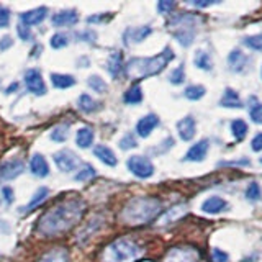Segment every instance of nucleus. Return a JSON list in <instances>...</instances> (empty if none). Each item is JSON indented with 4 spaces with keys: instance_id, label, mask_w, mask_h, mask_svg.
<instances>
[{
    "instance_id": "nucleus-1",
    "label": "nucleus",
    "mask_w": 262,
    "mask_h": 262,
    "mask_svg": "<svg viewBox=\"0 0 262 262\" xmlns=\"http://www.w3.org/2000/svg\"><path fill=\"white\" fill-rule=\"evenodd\" d=\"M85 203L80 199H69L64 200L54 208L46 211L38 221V233L45 237H56L64 234L66 231L77 225L82 215H84Z\"/></svg>"
},
{
    "instance_id": "nucleus-2",
    "label": "nucleus",
    "mask_w": 262,
    "mask_h": 262,
    "mask_svg": "<svg viewBox=\"0 0 262 262\" xmlns=\"http://www.w3.org/2000/svg\"><path fill=\"white\" fill-rule=\"evenodd\" d=\"M174 57H176V54L172 51V48L167 46V48H164L162 53L156 54L152 57H131V59L125 64L123 72L133 80L146 79V77H151V76H156V74L162 72Z\"/></svg>"
},
{
    "instance_id": "nucleus-3",
    "label": "nucleus",
    "mask_w": 262,
    "mask_h": 262,
    "mask_svg": "<svg viewBox=\"0 0 262 262\" xmlns=\"http://www.w3.org/2000/svg\"><path fill=\"white\" fill-rule=\"evenodd\" d=\"M161 213V202L152 196H136V199L129 200L125 208L121 211V220L126 225L139 226L147 225L151 221L159 216Z\"/></svg>"
},
{
    "instance_id": "nucleus-4",
    "label": "nucleus",
    "mask_w": 262,
    "mask_h": 262,
    "mask_svg": "<svg viewBox=\"0 0 262 262\" xmlns=\"http://www.w3.org/2000/svg\"><path fill=\"white\" fill-rule=\"evenodd\" d=\"M143 254L141 246L129 237H118L102 252V262H133Z\"/></svg>"
},
{
    "instance_id": "nucleus-5",
    "label": "nucleus",
    "mask_w": 262,
    "mask_h": 262,
    "mask_svg": "<svg viewBox=\"0 0 262 262\" xmlns=\"http://www.w3.org/2000/svg\"><path fill=\"white\" fill-rule=\"evenodd\" d=\"M196 25H199V18L192 13H179L172 16L169 21V31L174 35V38L179 41L180 46L188 48L195 39L196 33Z\"/></svg>"
},
{
    "instance_id": "nucleus-6",
    "label": "nucleus",
    "mask_w": 262,
    "mask_h": 262,
    "mask_svg": "<svg viewBox=\"0 0 262 262\" xmlns=\"http://www.w3.org/2000/svg\"><path fill=\"white\" fill-rule=\"evenodd\" d=\"M126 167L138 179H149L154 176V164L146 156H131L126 161Z\"/></svg>"
},
{
    "instance_id": "nucleus-7",
    "label": "nucleus",
    "mask_w": 262,
    "mask_h": 262,
    "mask_svg": "<svg viewBox=\"0 0 262 262\" xmlns=\"http://www.w3.org/2000/svg\"><path fill=\"white\" fill-rule=\"evenodd\" d=\"M164 262H200V254L190 246H177L169 249Z\"/></svg>"
},
{
    "instance_id": "nucleus-8",
    "label": "nucleus",
    "mask_w": 262,
    "mask_h": 262,
    "mask_svg": "<svg viewBox=\"0 0 262 262\" xmlns=\"http://www.w3.org/2000/svg\"><path fill=\"white\" fill-rule=\"evenodd\" d=\"M53 159H54V164L57 166V169L61 172H66V174H69L72 170H77L80 166L79 156L69 149H62V151L54 152Z\"/></svg>"
},
{
    "instance_id": "nucleus-9",
    "label": "nucleus",
    "mask_w": 262,
    "mask_h": 262,
    "mask_svg": "<svg viewBox=\"0 0 262 262\" xmlns=\"http://www.w3.org/2000/svg\"><path fill=\"white\" fill-rule=\"evenodd\" d=\"M25 85H27V90L33 95H38V97H43L48 89L45 84V79L41 76V72L38 69H28L25 72Z\"/></svg>"
},
{
    "instance_id": "nucleus-10",
    "label": "nucleus",
    "mask_w": 262,
    "mask_h": 262,
    "mask_svg": "<svg viewBox=\"0 0 262 262\" xmlns=\"http://www.w3.org/2000/svg\"><path fill=\"white\" fill-rule=\"evenodd\" d=\"M25 170V162L20 158H12L0 164V179L4 180H13Z\"/></svg>"
},
{
    "instance_id": "nucleus-11",
    "label": "nucleus",
    "mask_w": 262,
    "mask_h": 262,
    "mask_svg": "<svg viewBox=\"0 0 262 262\" xmlns=\"http://www.w3.org/2000/svg\"><path fill=\"white\" fill-rule=\"evenodd\" d=\"M79 21V13L74 8H66V10H61L53 15L51 23L54 28H69L77 25Z\"/></svg>"
},
{
    "instance_id": "nucleus-12",
    "label": "nucleus",
    "mask_w": 262,
    "mask_h": 262,
    "mask_svg": "<svg viewBox=\"0 0 262 262\" xmlns=\"http://www.w3.org/2000/svg\"><path fill=\"white\" fill-rule=\"evenodd\" d=\"M159 123H161V120H159V117L156 113L144 115V117L139 118L138 123H136V135L139 138H147L156 128L159 126Z\"/></svg>"
},
{
    "instance_id": "nucleus-13",
    "label": "nucleus",
    "mask_w": 262,
    "mask_h": 262,
    "mask_svg": "<svg viewBox=\"0 0 262 262\" xmlns=\"http://www.w3.org/2000/svg\"><path fill=\"white\" fill-rule=\"evenodd\" d=\"M151 33H152V28L147 27V25H144V27H131V28H126L125 33H123V41H125V45H136L144 41Z\"/></svg>"
},
{
    "instance_id": "nucleus-14",
    "label": "nucleus",
    "mask_w": 262,
    "mask_h": 262,
    "mask_svg": "<svg viewBox=\"0 0 262 262\" xmlns=\"http://www.w3.org/2000/svg\"><path fill=\"white\" fill-rule=\"evenodd\" d=\"M208 149H210L208 139H200V141H196L195 144H192V147L187 151L184 159L188 161V162H202V161H205V158H207Z\"/></svg>"
},
{
    "instance_id": "nucleus-15",
    "label": "nucleus",
    "mask_w": 262,
    "mask_h": 262,
    "mask_svg": "<svg viewBox=\"0 0 262 262\" xmlns=\"http://www.w3.org/2000/svg\"><path fill=\"white\" fill-rule=\"evenodd\" d=\"M177 133L182 141H192L196 133V121L193 117L187 115L180 121H177Z\"/></svg>"
},
{
    "instance_id": "nucleus-16",
    "label": "nucleus",
    "mask_w": 262,
    "mask_h": 262,
    "mask_svg": "<svg viewBox=\"0 0 262 262\" xmlns=\"http://www.w3.org/2000/svg\"><path fill=\"white\" fill-rule=\"evenodd\" d=\"M30 172L35 177H39V179L49 176V164H48V161H46V158H45L43 154L35 152V154L31 156V159H30Z\"/></svg>"
},
{
    "instance_id": "nucleus-17",
    "label": "nucleus",
    "mask_w": 262,
    "mask_h": 262,
    "mask_svg": "<svg viewBox=\"0 0 262 262\" xmlns=\"http://www.w3.org/2000/svg\"><path fill=\"white\" fill-rule=\"evenodd\" d=\"M48 15V8L46 7H38V8H33V10L28 12H23L20 13V23L27 25V27H35V25H39L46 18Z\"/></svg>"
},
{
    "instance_id": "nucleus-18",
    "label": "nucleus",
    "mask_w": 262,
    "mask_h": 262,
    "mask_svg": "<svg viewBox=\"0 0 262 262\" xmlns=\"http://www.w3.org/2000/svg\"><path fill=\"white\" fill-rule=\"evenodd\" d=\"M94 154H95V158L103 162L105 166H108V167H117L118 166V159H117V154L113 152V149H110L108 146H105V144H97L94 147Z\"/></svg>"
},
{
    "instance_id": "nucleus-19",
    "label": "nucleus",
    "mask_w": 262,
    "mask_h": 262,
    "mask_svg": "<svg viewBox=\"0 0 262 262\" xmlns=\"http://www.w3.org/2000/svg\"><path fill=\"white\" fill-rule=\"evenodd\" d=\"M228 208V202L221 196H210L202 203V211L208 213V215H218V213L225 211Z\"/></svg>"
},
{
    "instance_id": "nucleus-20",
    "label": "nucleus",
    "mask_w": 262,
    "mask_h": 262,
    "mask_svg": "<svg viewBox=\"0 0 262 262\" xmlns=\"http://www.w3.org/2000/svg\"><path fill=\"white\" fill-rule=\"evenodd\" d=\"M248 56H246L241 49H233L231 53L228 56V64H229V69L233 72H243L246 68H248Z\"/></svg>"
},
{
    "instance_id": "nucleus-21",
    "label": "nucleus",
    "mask_w": 262,
    "mask_h": 262,
    "mask_svg": "<svg viewBox=\"0 0 262 262\" xmlns=\"http://www.w3.org/2000/svg\"><path fill=\"white\" fill-rule=\"evenodd\" d=\"M125 69V62H123V56L120 51H113L108 56V61H106V71L113 77V79H118L120 74Z\"/></svg>"
},
{
    "instance_id": "nucleus-22",
    "label": "nucleus",
    "mask_w": 262,
    "mask_h": 262,
    "mask_svg": "<svg viewBox=\"0 0 262 262\" xmlns=\"http://www.w3.org/2000/svg\"><path fill=\"white\" fill-rule=\"evenodd\" d=\"M220 105L225 106V108H243V102L239 98V94L229 87L225 90V94L220 100Z\"/></svg>"
},
{
    "instance_id": "nucleus-23",
    "label": "nucleus",
    "mask_w": 262,
    "mask_h": 262,
    "mask_svg": "<svg viewBox=\"0 0 262 262\" xmlns=\"http://www.w3.org/2000/svg\"><path fill=\"white\" fill-rule=\"evenodd\" d=\"M48 195H49V188H48V187H39L38 190H36L35 193H33L31 200L28 202L27 207H25L23 210H20V211H23V213H28V211H31V210L38 208L39 205H43V203L48 200Z\"/></svg>"
},
{
    "instance_id": "nucleus-24",
    "label": "nucleus",
    "mask_w": 262,
    "mask_h": 262,
    "mask_svg": "<svg viewBox=\"0 0 262 262\" xmlns=\"http://www.w3.org/2000/svg\"><path fill=\"white\" fill-rule=\"evenodd\" d=\"M187 213V207L185 205H176V207H172L170 210H167L166 213L162 215V218L159 220V225L161 226H166V225H170L177 221L180 216H184Z\"/></svg>"
},
{
    "instance_id": "nucleus-25",
    "label": "nucleus",
    "mask_w": 262,
    "mask_h": 262,
    "mask_svg": "<svg viewBox=\"0 0 262 262\" xmlns=\"http://www.w3.org/2000/svg\"><path fill=\"white\" fill-rule=\"evenodd\" d=\"M94 138H95L94 129L84 126L76 133V144H77V147H80V149H87V147L94 144Z\"/></svg>"
},
{
    "instance_id": "nucleus-26",
    "label": "nucleus",
    "mask_w": 262,
    "mask_h": 262,
    "mask_svg": "<svg viewBox=\"0 0 262 262\" xmlns=\"http://www.w3.org/2000/svg\"><path fill=\"white\" fill-rule=\"evenodd\" d=\"M51 82H53V85L56 89H61V90L69 89V87L77 84L76 77L69 76V74H57V72H53L51 74Z\"/></svg>"
},
{
    "instance_id": "nucleus-27",
    "label": "nucleus",
    "mask_w": 262,
    "mask_h": 262,
    "mask_svg": "<svg viewBox=\"0 0 262 262\" xmlns=\"http://www.w3.org/2000/svg\"><path fill=\"white\" fill-rule=\"evenodd\" d=\"M98 106H100V103H98L97 100H94L89 94H82L77 100V108L84 113H94L98 110Z\"/></svg>"
},
{
    "instance_id": "nucleus-28",
    "label": "nucleus",
    "mask_w": 262,
    "mask_h": 262,
    "mask_svg": "<svg viewBox=\"0 0 262 262\" xmlns=\"http://www.w3.org/2000/svg\"><path fill=\"white\" fill-rule=\"evenodd\" d=\"M193 64L199 69H202V71H211L213 69V59H211V56L207 51H203V49H199V51L195 53V56H193Z\"/></svg>"
},
{
    "instance_id": "nucleus-29",
    "label": "nucleus",
    "mask_w": 262,
    "mask_h": 262,
    "mask_svg": "<svg viewBox=\"0 0 262 262\" xmlns=\"http://www.w3.org/2000/svg\"><path fill=\"white\" fill-rule=\"evenodd\" d=\"M123 100L128 105H138L143 102V90H141V85H131L125 95H123Z\"/></svg>"
},
{
    "instance_id": "nucleus-30",
    "label": "nucleus",
    "mask_w": 262,
    "mask_h": 262,
    "mask_svg": "<svg viewBox=\"0 0 262 262\" xmlns=\"http://www.w3.org/2000/svg\"><path fill=\"white\" fill-rule=\"evenodd\" d=\"M68 260H69L68 251L57 248V249H53V251H49L48 254H45V256L41 257L38 262H68Z\"/></svg>"
},
{
    "instance_id": "nucleus-31",
    "label": "nucleus",
    "mask_w": 262,
    "mask_h": 262,
    "mask_svg": "<svg viewBox=\"0 0 262 262\" xmlns=\"http://www.w3.org/2000/svg\"><path fill=\"white\" fill-rule=\"evenodd\" d=\"M231 133L236 138V141H241V139H244L246 135H248V125H246V121L241 120V118L233 120L231 121Z\"/></svg>"
},
{
    "instance_id": "nucleus-32",
    "label": "nucleus",
    "mask_w": 262,
    "mask_h": 262,
    "mask_svg": "<svg viewBox=\"0 0 262 262\" xmlns=\"http://www.w3.org/2000/svg\"><path fill=\"white\" fill-rule=\"evenodd\" d=\"M205 94H207V89H205L203 85H188L185 90H184V95L185 98H188V100H192V102H196V100H200V98L205 97Z\"/></svg>"
},
{
    "instance_id": "nucleus-33",
    "label": "nucleus",
    "mask_w": 262,
    "mask_h": 262,
    "mask_svg": "<svg viewBox=\"0 0 262 262\" xmlns=\"http://www.w3.org/2000/svg\"><path fill=\"white\" fill-rule=\"evenodd\" d=\"M87 85L92 89L94 92H97V94H105L106 90H108V85H106V82L102 77H98V76H90L87 79Z\"/></svg>"
},
{
    "instance_id": "nucleus-34",
    "label": "nucleus",
    "mask_w": 262,
    "mask_h": 262,
    "mask_svg": "<svg viewBox=\"0 0 262 262\" xmlns=\"http://www.w3.org/2000/svg\"><path fill=\"white\" fill-rule=\"evenodd\" d=\"M68 136H69V125H57L51 131V135H49V138L56 143H64Z\"/></svg>"
},
{
    "instance_id": "nucleus-35",
    "label": "nucleus",
    "mask_w": 262,
    "mask_h": 262,
    "mask_svg": "<svg viewBox=\"0 0 262 262\" xmlns=\"http://www.w3.org/2000/svg\"><path fill=\"white\" fill-rule=\"evenodd\" d=\"M184 80H185V68H184V64H180L179 68H176L174 71H170L169 82H170V84H174V85H180V84H184Z\"/></svg>"
},
{
    "instance_id": "nucleus-36",
    "label": "nucleus",
    "mask_w": 262,
    "mask_h": 262,
    "mask_svg": "<svg viewBox=\"0 0 262 262\" xmlns=\"http://www.w3.org/2000/svg\"><path fill=\"white\" fill-rule=\"evenodd\" d=\"M244 46H248L252 51H262V33L259 35H252V36H246L243 39Z\"/></svg>"
},
{
    "instance_id": "nucleus-37",
    "label": "nucleus",
    "mask_w": 262,
    "mask_h": 262,
    "mask_svg": "<svg viewBox=\"0 0 262 262\" xmlns=\"http://www.w3.org/2000/svg\"><path fill=\"white\" fill-rule=\"evenodd\" d=\"M262 196V190L257 182H251L248 185V188H246V199H248L249 202H257L260 200Z\"/></svg>"
},
{
    "instance_id": "nucleus-38",
    "label": "nucleus",
    "mask_w": 262,
    "mask_h": 262,
    "mask_svg": "<svg viewBox=\"0 0 262 262\" xmlns=\"http://www.w3.org/2000/svg\"><path fill=\"white\" fill-rule=\"evenodd\" d=\"M249 118L252 123H256V125H262V103L260 102H254L249 106Z\"/></svg>"
},
{
    "instance_id": "nucleus-39",
    "label": "nucleus",
    "mask_w": 262,
    "mask_h": 262,
    "mask_svg": "<svg viewBox=\"0 0 262 262\" xmlns=\"http://www.w3.org/2000/svg\"><path fill=\"white\" fill-rule=\"evenodd\" d=\"M97 176V170L90 166V164H85L84 167H82L77 174H76V180H79V182H82V180H90L94 179Z\"/></svg>"
},
{
    "instance_id": "nucleus-40",
    "label": "nucleus",
    "mask_w": 262,
    "mask_h": 262,
    "mask_svg": "<svg viewBox=\"0 0 262 262\" xmlns=\"http://www.w3.org/2000/svg\"><path fill=\"white\" fill-rule=\"evenodd\" d=\"M49 45H51V48H54V49H62L69 45V39L66 35H62V33H56V35L51 38V41H49Z\"/></svg>"
},
{
    "instance_id": "nucleus-41",
    "label": "nucleus",
    "mask_w": 262,
    "mask_h": 262,
    "mask_svg": "<svg viewBox=\"0 0 262 262\" xmlns=\"http://www.w3.org/2000/svg\"><path fill=\"white\" fill-rule=\"evenodd\" d=\"M138 146V141H136V138L131 135V133H128V135H125L121 139H120V147L123 151H128V149H135V147Z\"/></svg>"
},
{
    "instance_id": "nucleus-42",
    "label": "nucleus",
    "mask_w": 262,
    "mask_h": 262,
    "mask_svg": "<svg viewBox=\"0 0 262 262\" xmlns=\"http://www.w3.org/2000/svg\"><path fill=\"white\" fill-rule=\"evenodd\" d=\"M10 20H12L10 8H7L5 5H0V28H8Z\"/></svg>"
},
{
    "instance_id": "nucleus-43",
    "label": "nucleus",
    "mask_w": 262,
    "mask_h": 262,
    "mask_svg": "<svg viewBox=\"0 0 262 262\" xmlns=\"http://www.w3.org/2000/svg\"><path fill=\"white\" fill-rule=\"evenodd\" d=\"M211 259H213V262H228L229 256H228V252H225L223 249L213 248L211 249Z\"/></svg>"
},
{
    "instance_id": "nucleus-44",
    "label": "nucleus",
    "mask_w": 262,
    "mask_h": 262,
    "mask_svg": "<svg viewBox=\"0 0 262 262\" xmlns=\"http://www.w3.org/2000/svg\"><path fill=\"white\" fill-rule=\"evenodd\" d=\"M176 8V4L174 2H166V0H161V2L158 4V12L161 15H167L170 13L172 10Z\"/></svg>"
},
{
    "instance_id": "nucleus-45",
    "label": "nucleus",
    "mask_w": 262,
    "mask_h": 262,
    "mask_svg": "<svg viewBox=\"0 0 262 262\" xmlns=\"http://www.w3.org/2000/svg\"><path fill=\"white\" fill-rule=\"evenodd\" d=\"M16 33H18V36H20L23 41H30V39H31V31H30V28L27 27V25L20 23L18 27H16Z\"/></svg>"
},
{
    "instance_id": "nucleus-46",
    "label": "nucleus",
    "mask_w": 262,
    "mask_h": 262,
    "mask_svg": "<svg viewBox=\"0 0 262 262\" xmlns=\"http://www.w3.org/2000/svg\"><path fill=\"white\" fill-rule=\"evenodd\" d=\"M80 39L82 41H89V43H95V39H97V33L92 31V30H84L80 33Z\"/></svg>"
},
{
    "instance_id": "nucleus-47",
    "label": "nucleus",
    "mask_w": 262,
    "mask_h": 262,
    "mask_svg": "<svg viewBox=\"0 0 262 262\" xmlns=\"http://www.w3.org/2000/svg\"><path fill=\"white\" fill-rule=\"evenodd\" d=\"M112 18V15L110 13H105V15H94V16H89L87 21L89 23H105V21H108Z\"/></svg>"
},
{
    "instance_id": "nucleus-48",
    "label": "nucleus",
    "mask_w": 262,
    "mask_h": 262,
    "mask_svg": "<svg viewBox=\"0 0 262 262\" xmlns=\"http://www.w3.org/2000/svg\"><path fill=\"white\" fill-rule=\"evenodd\" d=\"M251 147H252V151H254V152H259V151H262V133H257L256 136L252 138V141H251Z\"/></svg>"
},
{
    "instance_id": "nucleus-49",
    "label": "nucleus",
    "mask_w": 262,
    "mask_h": 262,
    "mask_svg": "<svg viewBox=\"0 0 262 262\" xmlns=\"http://www.w3.org/2000/svg\"><path fill=\"white\" fill-rule=\"evenodd\" d=\"M2 195H4V200H5L8 205H12V203H13L15 196H13V190H12V187L5 185V187L2 188Z\"/></svg>"
},
{
    "instance_id": "nucleus-50",
    "label": "nucleus",
    "mask_w": 262,
    "mask_h": 262,
    "mask_svg": "<svg viewBox=\"0 0 262 262\" xmlns=\"http://www.w3.org/2000/svg\"><path fill=\"white\" fill-rule=\"evenodd\" d=\"M12 46H13L12 36H4L2 39H0V51H5V49L12 48Z\"/></svg>"
},
{
    "instance_id": "nucleus-51",
    "label": "nucleus",
    "mask_w": 262,
    "mask_h": 262,
    "mask_svg": "<svg viewBox=\"0 0 262 262\" xmlns=\"http://www.w3.org/2000/svg\"><path fill=\"white\" fill-rule=\"evenodd\" d=\"M216 2H192L193 7H199V8H207V7H211L215 5Z\"/></svg>"
},
{
    "instance_id": "nucleus-52",
    "label": "nucleus",
    "mask_w": 262,
    "mask_h": 262,
    "mask_svg": "<svg viewBox=\"0 0 262 262\" xmlns=\"http://www.w3.org/2000/svg\"><path fill=\"white\" fill-rule=\"evenodd\" d=\"M16 89H18V84H12L10 87H7V94H12L13 90H16Z\"/></svg>"
},
{
    "instance_id": "nucleus-53",
    "label": "nucleus",
    "mask_w": 262,
    "mask_h": 262,
    "mask_svg": "<svg viewBox=\"0 0 262 262\" xmlns=\"http://www.w3.org/2000/svg\"><path fill=\"white\" fill-rule=\"evenodd\" d=\"M260 77H262V68H260Z\"/></svg>"
},
{
    "instance_id": "nucleus-54",
    "label": "nucleus",
    "mask_w": 262,
    "mask_h": 262,
    "mask_svg": "<svg viewBox=\"0 0 262 262\" xmlns=\"http://www.w3.org/2000/svg\"><path fill=\"white\" fill-rule=\"evenodd\" d=\"M259 162H260V164H262V158H260V159H259Z\"/></svg>"
},
{
    "instance_id": "nucleus-55",
    "label": "nucleus",
    "mask_w": 262,
    "mask_h": 262,
    "mask_svg": "<svg viewBox=\"0 0 262 262\" xmlns=\"http://www.w3.org/2000/svg\"><path fill=\"white\" fill-rule=\"evenodd\" d=\"M146 262H147V260H146Z\"/></svg>"
}]
</instances>
